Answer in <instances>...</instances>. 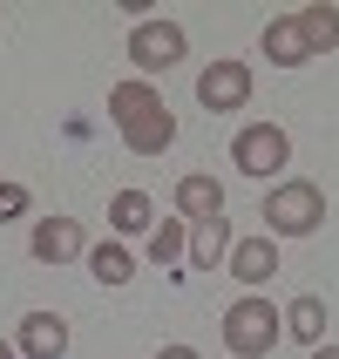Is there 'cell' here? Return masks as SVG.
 <instances>
[{"label":"cell","mask_w":339,"mask_h":359,"mask_svg":"<svg viewBox=\"0 0 339 359\" xmlns=\"http://www.w3.org/2000/svg\"><path fill=\"white\" fill-rule=\"evenodd\" d=\"M109 116H116L129 156H163V149L177 142V116H170V102H163L149 81H116V88H109Z\"/></svg>","instance_id":"obj_1"},{"label":"cell","mask_w":339,"mask_h":359,"mask_svg":"<svg viewBox=\"0 0 339 359\" xmlns=\"http://www.w3.org/2000/svg\"><path fill=\"white\" fill-rule=\"evenodd\" d=\"M265 238H312L326 224V190L312 177H285V183H272L265 190Z\"/></svg>","instance_id":"obj_2"},{"label":"cell","mask_w":339,"mask_h":359,"mask_svg":"<svg viewBox=\"0 0 339 359\" xmlns=\"http://www.w3.org/2000/svg\"><path fill=\"white\" fill-rule=\"evenodd\" d=\"M285 319H279V305L258 299V292H244L231 312H224V346H231V359H265L272 346H279Z\"/></svg>","instance_id":"obj_3"},{"label":"cell","mask_w":339,"mask_h":359,"mask_svg":"<svg viewBox=\"0 0 339 359\" xmlns=\"http://www.w3.org/2000/svg\"><path fill=\"white\" fill-rule=\"evenodd\" d=\"M231 163H238L244 177L272 183L285 163H292V136H285L279 122H244V129H238V142H231Z\"/></svg>","instance_id":"obj_4"},{"label":"cell","mask_w":339,"mask_h":359,"mask_svg":"<svg viewBox=\"0 0 339 359\" xmlns=\"http://www.w3.org/2000/svg\"><path fill=\"white\" fill-rule=\"evenodd\" d=\"M190 55V34H183L177 20H136L129 27V61H136L142 75H163V68H177Z\"/></svg>","instance_id":"obj_5"},{"label":"cell","mask_w":339,"mask_h":359,"mask_svg":"<svg viewBox=\"0 0 339 359\" xmlns=\"http://www.w3.org/2000/svg\"><path fill=\"white\" fill-rule=\"evenodd\" d=\"M197 102L204 109H211V116H231V109H244V102H251V68H244V61H211V68H204L197 75Z\"/></svg>","instance_id":"obj_6"},{"label":"cell","mask_w":339,"mask_h":359,"mask_svg":"<svg viewBox=\"0 0 339 359\" xmlns=\"http://www.w3.org/2000/svg\"><path fill=\"white\" fill-rule=\"evenodd\" d=\"M27 251H34L41 264H68L88 251V238H81V224L75 217H41L34 231H27Z\"/></svg>","instance_id":"obj_7"},{"label":"cell","mask_w":339,"mask_h":359,"mask_svg":"<svg viewBox=\"0 0 339 359\" xmlns=\"http://www.w3.org/2000/svg\"><path fill=\"white\" fill-rule=\"evenodd\" d=\"M14 353L20 359H61L68 353V319L61 312H27L14 332Z\"/></svg>","instance_id":"obj_8"},{"label":"cell","mask_w":339,"mask_h":359,"mask_svg":"<svg viewBox=\"0 0 339 359\" xmlns=\"http://www.w3.org/2000/svg\"><path fill=\"white\" fill-rule=\"evenodd\" d=\"M224 271L258 292V285L279 271V238H238V244H231V258H224Z\"/></svg>","instance_id":"obj_9"},{"label":"cell","mask_w":339,"mask_h":359,"mask_svg":"<svg viewBox=\"0 0 339 359\" xmlns=\"http://www.w3.org/2000/svg\"><path fill=\"white\" fill-rule=\"evenodd\" d=\"M177 217H183V224H211V217H224V183H218V177H204V170L177 177Z\"/></svg>","instance_id":"obj_10"},{"label":"cell","mask_w":339,"mask_h":359,"mask_svg":"<svg viewBox=\"0 0 339 359\" xmlns=\"http://www.w3.org/2000/svg\"><path fill=\"white\" fill-rule=\"evenodd\" d=\"M258 48L272 55V68H305V61H312V55H305V34H299V20H292V14H272V20H265Z\"/></svg>","instance_id":"obj_11"},{"label":"cell","mask_w":339,"mask_h":359,"mask_svg":"<svg viewBox=\"0 0 339 359\" xmlns=\"http://www.w3.org/2000/svg\"><path fill=\"white\" fill-rule=\"evenodd\" d=\"M231 217H211V224H190V251H183V258L197 264V271H218L224 258H231Z\"/></svg>","instance_id":"obj_12"},{"label":"cell","mask_w":339,"mask_h":359,"mask_svg":"<svg viewBox=\"0 0 339 359\" xmlns=\"http://www.w3.org/2000/svg\"><path fill=\"white\" fill-rule=\"evenodd\" d=\"M299 34H305V55H333L339 48V7L333 0H312V7H299Z\"/></svg>","instance_id":"obj_13"},{"label":"cell","mask_w":339,"mask_h":359,"mask_svg":"<svg viewBox=\"0 0 339 359\" xmlns=\"http://www.w3.org/2000/svg\"><path fill=\"white\" fill-rule=\"evenodd\" d=\"M279 319H285V332H292L299 346H319L326 339V299H319V292H299Z\"/></svg>","instance_id":"obj_14"},{"label":"cell","mask_w":339,"mask_h":359,"mask_svg":"<svg viewBox=\"0 0 339 359\" xmlns=\"http://www.w3.org/2000/svg\"><path fill=\"white\" fill-rule=\"evenodd\" d=\"M149 217H157V203L142 197V190H116L109 197V231H122V238L129 231H149Z\"/></svg>","instance_id":"obj_15"},{"label":"cell","mask_w":339,"mask_h":359,"mask_svg":"<svg viewBox=\"0 0 339 359\" xmlns=\"http://www.w3.org/2000/svg\"><path fill=\"white\" fill-rule=\"evenodd\" d=\"M88 271H95L102 285H129L136 278V258H129L122 244H95V251H88Z\"/></svg>","instance_id":"obj_16"},{"label":"cell","mask_w":339,"mask_h":359,"mask_svg":"<svg viewBox=\"0 0 339 359\" xmlns=\"http://www.w3.org/2000/svg\"><path fill=\"white\" fill-rule=\"evenodd\" d=\"M183 251H190V224H183V217H163L157 231H149V258H157V264H177Z\"/></svg>","instance_id":"obj_17"},{"label":"cell","mask_w":339,"mask_h":359,"mask_svg":"<svg viewBox=\"0 0 339 359\" xmlns=\"http://www.w3.org/2000/svg\"><path fill=\"white\" fill-rule=\"evenodd\" d=\"M27 203H34V197H27V183H0V224H7V217H20Z\"/></svg>","instance_id":"obj_18"},{"label":"cell","mask_w":339,"mask_h":359,"mask_svg":"<svg viewBox=\"0 0 339 359\" xmlns=\"http://www.w3.org/2000/svg\"><path fill=\"white\" fill-rule=\"evenodd\" d=\"M157 359H204V353H197V346H163Z\"/></svg>","instance_id":"obj_19"},{"label":"cell","mask_w":339,"mask_h":359,"mask_svg":"<svg viewBox=\"0 0 339 359\" xmlns=\"http://www.w3.org/2000/svg\"><path fill=\"white\" fill-rule=\"evenodd\" d=\"M312 359H339V346H312Z\"/></svg>","instance_id":"obj_20"},{"label":"cell","mask_w":339,"mask_h":359,"mask_svg":"<svg viewBox=\"0 0 339 359\" xmlns=\"http://www.w3.org/2000/svg\"><path fill=\"white\" fill-rule=\"evenodd\" d=\"M0 359H20V353H14V346H7V339H0Z\"/></svg>","instance_id":"obj_21"}]
</instances>
